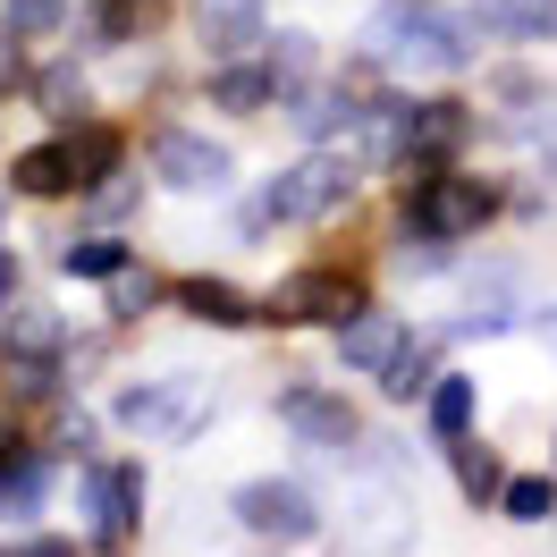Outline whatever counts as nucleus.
Masks as SVG:
<instances>
[{
  "label": "nucleus",
  "instance_id": "f257e3e1",
  "mask_svg": "<svg viewBox=\"0 0 557 557\" xmlns=\"http://www.w3.org/2000/svg\"><path fill=\"white\" fill-rule=\"evenodd\" d=\"M372 51H381L388 69L448 76V69H465V26L440 17L431 0H388L381 17H372Z\"/></svg>",
  "mask_w": 557,
  "mask_h": 557
},
{
  "label": "nucleus",
  "instance_id": "f03ea898",
  "mask_svg": "<svg viewBox=\"0 0 557 557\" xmlns=\"http://www.w3.org/2000/svg\"><path fill=\"white\" fill-rule=\"evenodd\" d=\"M347 186H355L347 161H305V170H287L271 195L253 203V220H321V211L347 203Z\"/></svg>",
  "mask_w": 557,
  "mask_h": 557
},
{
  "label": "nucleus",
  "instance_id": "7ed1b4c3",
  "mask_svg": "<svg viewBox=\"0 0 557 557\" xmlns=\"http://www.w3.org/2000/svg\"><path fill=\"white\" fill-rule=\"evenodd\" d=\"M406 211H414L422 237H465L482 220V177H414L406 186Z\"/></svg>",
  "mask_w": 557,
  "mask_h": 557
},
{
  "label": "nucleus",
  "instance_id": "20e7f679",
  "mask_svg": "<svg viewBox=\"0 0 557 557\" xmlns=\"http://www.w3.org/2000/svg\"><path fill=\"white\" fill-rule=\"evenodd\" d=\"M237 516L253 523V532H271V541H305V532H313V498H305V490L296 482H245L237 490Z\"/></svg>",
  "mask_w": 557,
  "mask_h": 557
},
{
  "label": "nucleus",
  "instance_id": "39448f33",
  "mask_svg": "<svg viewBox=\"0 0 557 557\" xmlns=\"http://www.w3.org/2000/svg\"><path fill=\"white\" fill-rule=\"evenodd\" d=\"M136 507H144V473L136 465H102V473H94V541H102V549H127Z\"/></svg>",
  "mask_w": 557,
  "mask_h": 557
},
{
  "label": "nucleus",
  "instance_id": "423d86ee",
  "mask_svg": "<svg viewBox=\"0 0 557 557\" xmlns=\"http://www.w3.org/2000/svg\"><path fill=\"white\" fill-rule=\"evenodd\" d=\"M278 313L287 321H355L363 296H355V278H338V271H305V278L278 287Z\"/></svg>",
  "mask_w": 557,
  "mask_h": 557
},
{
  "label": "nucleus",
  "instance_id": "0eeeda50",
  "mask_svg": "<svg viewBox=\"0 0 557 557\" xmlns=\"http://www.w3.org/2000/svg\"><path fill=\"white\" fill-rule=\"evenodd\" d=\"M152 161H161V177H170L177 195H211V186L228 177V152H220V144H203V136H161V152H152Z\"/></svg>",
  "mask_w": 557,
  "mask_h": 557
},
{
  "label": "nucleus",
  "instance_id": "6e6552de",
  "mask_svg": "<svg viewBox=\"0 0 557 557\" xmlns=\"http://www.w3.org/2000/svg\"><path fill=\"white\" fill-rule=\"evenodd\" d=\"M473 26L507 42H549L557 35V0H473Z\"/></svg>",
  "mask_w": 557,
  "mask_h": 557
},
{
  "label": "nucleus",
  "instance_id": "1a4fd4ad",
  "mask_svg": "<svg viewBox=\"0 0 557 557\" xmlns=\"http://www.w3.org/2000/svg\"><path fill=\"white\" fill-rule=\"evenodd\" d=\"M406 347V330L388 313H355V321H338V355H347L355 372H388V355Z\"/></svg>",
  "mask_w": 557,
  "mask_h": 557
},
{
  "label": "nucleus",
  "instance_id": "9d476101",
  "mask_svg": "<svg viewBox=\"0 0 557 557\" xmlns=\"http://www.w3.org/2000/svg\"><path fill=\"white\" fill-rule=\"evenodd\" d=\"M278 414L296 422L305 440H321V448H347V440H355V414L338 406V397H321V388H287V406H278Z\"/></svg>",
  "mask_w": 557,
  "mask_h": 557
},
{
  "label": "nucleus",
  "instance_id": "9b49d317",
  "mask_svg": "<svg viewBox=\"0 0 557 557\" xmlns=\"http://www.w3.org/2000/svg\"><path fill=\"white\" fill-rule=\"evenodd\" d=\"M17 186H26V195H69V186H85V177H76L69 144H35V152H17Z\"/></svg>",
  "mask_w": 557,
  "mask_h": 557
},
{
  "label": "nucleus",
  "instance_id": "f8f14e48",
  "mask_svg": "<svg viewBox=\"0 0 557 557\" xmlns=\"http://www.w3.org/2000/svg\"><path fill=\"white\" fill-rule=\"evenodd\" d=\"M177 296H186V313H195V321H220V330H237V321H253V305H245V296L228 287V278H186Z\"/></svg>",
  "mask_w": 557,
  "mask_h": 557
},
{
  "label": "nucleus",
  "instance_id": "ddd939ff",
  "mask_svg": "<svg viewBox=\"0 0 557 557\" xmlns=\"http://www.w3.org/2000/svg\"><path fill=\"white\" fill-rule=\"evenodd\" d=\"M42 507V465L35 456H0V516H35Z\"/></svg>",
  "mask_w": 557,
  "mask_h": 557
},
{
  "label": "nucleus",
  "instance_id": "4468645a",
  "mask_svg": "<svg viewBox=\"0 0 557 557\" xmlns=\"http://www.w3.org/2000/svg\"><path fill=\"white\" fill-rule=\"evenodd\" d=\"M271 85H278L271 69H220V76H211V102H220V110H262V102H271Z\"/></svg>",
  "mask_w": 557,
  "mask_h": 557
},
{
  "label": "nucleus",
  "instance_id": "2eb2a0df",
  "mask_svg": "<svg viewBox=\"0 0 557 557\" xmlns=\"http://www.w3.org/2000/svg\"><path fill=\"white\" fill-rule=\"evenodd\" d=\"M465 422H473V381H440L431 388V431H440V440H465Z\"/></svg>",
  "mask_w": 557,
  "mask_h": 557
},
{
  "label": "nucleus",
  "instance_id": "dca6fc26",
  "mask_svg": "<svg viewBox=\"0 0 557 557\" xmlns=\"http://www.w3.org/2000/svg\"><path fill=\"white\" fill-rule=\"evenodd\" d=\"M60 262H69L76 278H119V271H127V245H119V237H85V245H69Z\"/></svg>",
  "mask_w": 557,
  "mask_h": 557
},
{
  "label": "nucleus",
  "instance_id": "f3484780",
  "mask_svg": "<svg viewBox=\"0 0 557 557\" xmlns=\"http://www.w3.org/2000/svg\"><path fill=\"white\" fill-rule=\"evenodd\" d=\"M456 490H465V498H498V456L490 448H465V440H456Z\"/></svg>",
  "mask_w": 557,
  "mask_h": 557
},
{
  "label": "nucleus",
  "instance_id": "a211bd4d",
  "mask_svg": "<svg viewBox=\"0 0 557 557\" xmlns=\"http://www.w3.org/2000/svg\"><path fill=\"white\" fill-rule=\"evenodd\" d=\"M498 498H507V516H516V523H549V516H557V490L541 482V473H523V482H507Z\"/></svg>",
  "mask_w": 557,
  "mask_h": 557
},
{
  "label": "nucleus",
  "instance_id": "6ab92c4d",
  "mask_svg": "<svg viewBox=\"0 0 557 557\" xmlns=\"http://www.w3.org/2000/svg\"><path fill=\"white\" fill-rule=\"evenodd\" d=\"M347 119H355L347 94H305V110H296V127H305V136H338Z\"/></svg>",
  "mask_w": 557,
  "mask_h": 557
},
{
  "label": "nucleus",
  "instance_id": "aec40b11",
  "mask_svg": "<svg viewBox=\"0 0 557 557\" xmlns=\"http://www.w3.org/2000/svg\"><path fill=\"white\" fill-rule=\"evenodd\" d=\"M381 388H388V397L431 388V355H422V347H397V355H388V372H381Z\"/></svg>",
  "mask_w": 557,
  "mask_h": 557
},
{
  "label": "nucleus",
  "instance_id": "412c9836",
  "mask_svg": "<svg viewBox=\"0 0 557 557\" xmlns=\"http://www.w3.org/2000/svg\"><path fill=\"white\" fill-rule=\"evenodd\" d=\"M119 422H127V431H152V422H170V388H127V397H119Z\"/></svg>",
  "mask_w": 557,
  "mask_h": 557
},
{
  "label": "nucleus",
  "instance_id": "4be33fe9",
  "mask_svg": "<svg viewBox=\"0 0 557 557\" xmlns=\"http://www.w3.org/2000/svg\"><path fill=\"white\" fill-rule=\"evenodd\" d=\"M0 17H9V35H51L60 26V0H0Z\"/></svg>",
  "mask_w": 557,
  "mask_h": 557
},
{
  "label": "nucleus",
  "instance_id": "5701e85b",
  "mask_svg": "<svg viewBox=\"0 0 557 557\" xmlns=\"http://www.w3.org/2000/svg\"><path fill=\"white\" fill-rule=\"evenodd\" d=\"M9 347H17V355H51V347H60V321H51V313H17V321H9Z\"/></svg>",
  "mask_w": 557,
  "mask_h": 557
},
{
  "label": "nucleus",
  "instance_id": "b1692460",
  "mask_svg": "<svg viewBox=\"0 0 557 557\" xmlns=\"http://www.w3.org/2000/svg\"><path fill=\"white\" fill-rule=\"evenodd\" d=\"M69 152H76V177H102L110 161H119V136H110V127H94V136L69 144Z\"/></svg>",
  "mask_w": 557,
  "mask_h": 557
},
{
  "label": "nucleus",
  "instance_id": "393cba45",
  "mask_svg": "<svg viewBox=\"0 0 557 557\" xmlns=\"http://www.w3.org/2000/svg\"><path fill=\"white\" fill-rule=\"evenodd\" d=\"M253 9H262V0H203V26H211V35H245Z\"/></svg>",
  "mask_w": 557,
  "mask_h": 557
},
{
  "label": "nucleus",
  "instance_id": "a878e982",
  "mask_svg": "<svg viewBox=\"0 0 557 557\" xmlns=\"http://www.w3.org/2000/svg\"><path fill=\"white\" fill-rule=\"evenodd\" d=\"M313 69V51H305V35H278V69L271 76H305Z\"/></svg>",
  "mask_w": 557,
  "mask_h": 557
},
{
  "label": "nucleus",
  "instance_id": "bb28decb",
  "mask_svg": "<svg viewBox=\"0 0 557 557\" xmlns=\"http://www.w3.org/2000/svg\"><path fill=\"white\" fill-rule=\"evenodd\" d=\"M136 305H152V278H127V271H119V313H136Z\"/></svg>",
  "mask_w": 557,
  "mask_h": 557
},
{
  "label": "nucleus",
  "instance_id": "cd10ccee",
  "mask_svg": "<svg viewBox=\"0 0 557 557\" xmlns=\"http://www.w3.org/2000/svg\"><path fill=\"white\" fill-rule=\"evenodd\" d=\"M9 85H17V51H0V94H9Z\"/></svg>",
  "mask_w": 557,
  "mask_h": 557
},
{
  "label": "nucleus",
  "instance_id": "c85d7f7f",
  "mask_svg": "<svg viewBox=\"0 0 557 557\" xmlns=\"http://www.w3.org/2000/svg\"><path fill=\"white\" fill-rule=\"evenodd\" d=\"M9 287H17V271H9V253H0V313H9Z\"/></svg>",
  "mask_w": 557,
  "mask_h": 557
},
{
  "label": "nucleus",
  "instance_id": "c756f323",
  "mask_svg": "<svg viewBox=\"0 0 557 557\" xmlns=\"http://www.w3.org/2000/svg\"><path fill=\"white\" fill-rule=\"evenodd\" d=\"M17 557H69V549H60V541H35V549H17Z\"/></svg>",
  "mask_w": 557,
  "mask_h": 557
},
{
  "label": "nucleus",
  "instance_id": "7c9ffc66",
  "mask_svg": "<svg viewBox=\"0 0 557 557\" xmlns=\"http://www.w3.org/2000/svg\"><path fill=\"white\" fill-rule=\"evenodd\" d=\"M549 330H557V313H549Z\"/></svg>",
  "mask_w": 557,
  "mask_h": 557
},
{
  "label": "nucleus",
  "instance_id": "2f4dec72",
  "mask_svg": "<svg viewBox=\"0 0 557 557\" xmlns=\"http://www.w3.org/2000/svg\"><path fill=\"white\" fill-rule=\"evenodd\" d=\"M0 557H9V549H0Z\"/></svg>",
  "mask_w": 557,
  "mask_h": 557
}]
</instances>
